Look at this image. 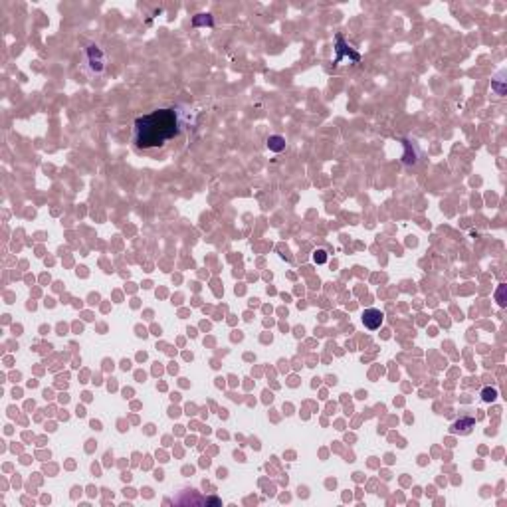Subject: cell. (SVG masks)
Segmentation results:
<instances>
[{"instance_id": "6da1fadb", "label": "cell", "mask_w": 507, "mask_h": 507, "mask_svg": "<svg viewBox=\"0 0 507 507\" xmlns=\"http://www.w3.org/2000/svg\"><path fill=\"white\" fill-rule=\"evenodd\" d=\"M196 113L188 105H167L141 115L133 123V143L139 151L163 149L194 125Z\"/></svg>"}, {"instance_id": "7a4b0ae2", "label": "cell", "mask_w": 507, "mask_h": 507, "mask_svg": "<svg viewBox=\"0 0 507 507\" xmlns=\"http://www.w3.org/2000/svg\"><path fill=\"white\" fill-rule=\"evenodd\" d=\"M83 58H85V70L89 75L97 77L107 70V56L97 44H89L83 50Z\"/></svg>"}, {"instance_id": "3957f363", "label": "cell", "mask_w": 507, "mask_h": 507, "mask_svg": "<svg viewBox=\"0 0 507 507\" xmlns=\"http://www.w3.org/2000/svg\"><path fill=\"white\" fill-rule=\"evenodd\" d=\"M385 321V313L380 309H374V307H368L362 311V325L370 331H376L380 325Z\"/></svg>"}, {"instance_id": "277c9868", "label": "cell", "mask_w": 507, "mask_h": 507, "mask_svg": "<svg viewBox=\"0 0 507 507\" xmlns=\"http://www.w3.org/2000/svg\"><path fill=\"white\" fill-rule=\"evenodd\" d=\"M335 42H337V48H335V52H337L335 64H339V62L343 60V56H345V54H347V56H351V60H353V62H359V60H361V56H359L357 52H351V48H349V50H343V48H345V40H343V36H341V34L335 38Z\"/></svg>"}, {"instance_id": "5b68a950", "label": "cell", "mask_w": 507, "mask_h": 507, "mask_svg": "<svg viewBox=\"0 0 507 507\" xmlns=\"http://www.w3.org/2000/svg\"><path fill=\"white\" fill-rule=\"evenodd\" d=\"M473 426H475L473 418H462V420L452 424V434H470Z\"/></svg>"}, {"instance_id": "8992f818", "label": "cell", "mask_w": 507, "mask_h": 507, "mask_svg": "<svg viewBox=\"0 0 507 507\" xmlns=\"http://www.w3.org/2000/svg\"><path fill=\"white\" fill-rule=\"evenodd\" d=\"M268 149L274 151V153L286 151V139H284L282 135H272V137H268Z\"/></svg>"}, {"instance_id": "52a82bcc", "label": "cell", "mask_w": 507, "mask_h": 507, "mask_svg": "<svg viewBox=\"0 0 507 507\" xmlns=\"http://www.w3.org/2000/svg\"><path fill=\"white\" fill-rule=\"evenodd\" d=\"M497 398V389L495 387H485L483 391H481V400L483 402H493Z\"/></svg>"}, {"instance_id": "ba28073f", "label": "cell", "mask_w": 507, "mask_h": 507, "mask_svg": "<svg viewBox=\"0 0 507 507\" xmlns=\"http://www.w3.org/2000/svg\"><path fill=\"white\" fill-rule=\"evenodd\" d=\"M495 299H497V305H499V307H505V286H503V284L497 288Z\"/></svg>"}, {"instance_id": "9c48e42d", "label": "cell", "mask_w": 507, "mask_h": 507, "mask_svg": "<svg viewBox=\"0 0 507 507\" xmlns=\"http://www.w3.org/2000/svg\"><path fill=\"white\" fill-rule=\"evenodd\" d=\"M313 260H315L317 264H325V262H327V256H325V252H323V250L315 252V256H313Z\"/></svg>"}]
</instances>
